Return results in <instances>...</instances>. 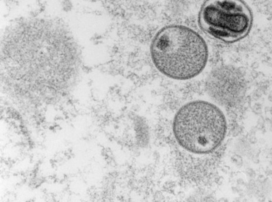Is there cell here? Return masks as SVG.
Listing matches in <instances>:
<instances>
[{
	"instance_id": "cell-3",
	"label": "cell",
	"mask_w": 272,
	"mask_h": 202,
	"mask_svg": "<svg viewBox=\"0 0 272 202\" xmlns=\"http://www.w3.org/2000/svg\"><path fill=\"white\" fill-rule=\"evenodd\" d=\"M198 22L208 36L233 43L248 35L253 14L244 0H205L200 9Z\"/></svg>"
},
{
	"instance_id": "cell-2",
	"label": "cell",
	"mask_w": 272,
	"mask_h": 202,
	"mask_svg": "<svg viewBox=\"0 0 272 202\" xmlns=\"http://www.w3.org/2000/svg\"><path fill=\"white\" fill-rule=\"evenodd\" d=\"M228 124L223 111L204 100L190 101L175 115L173 132L177 143L194 154H210L222 145Z\"/></svg>"
},
{
	"instance_id": "cell-1",
	"label": "cell",
	"mask_w": 272,
	"mask_h": 202,
	"mask_svg": "<svg viewBox=\"0 0 272 202\" xmlns=\"http://www.w3.org/2000/svg\"><path fill=\"white\" fill-rule=\"evenodd\" d=\"M150 54L157 69L175 80H188L199 75L209 57L203 37L194 29L177 24L167 25L156 33Z\"/></svg>"
}]
</instances>
